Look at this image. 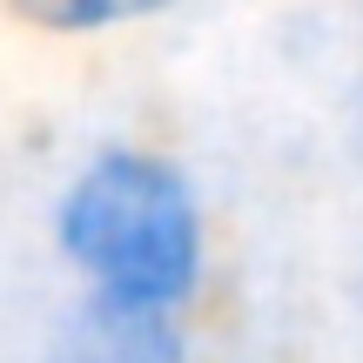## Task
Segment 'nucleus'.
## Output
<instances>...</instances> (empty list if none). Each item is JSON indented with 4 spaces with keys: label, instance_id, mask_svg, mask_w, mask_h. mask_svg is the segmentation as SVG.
Returning <instances> with one entry per match:
<instances>
[{
    "label": "nucleus",
    "instance_id": "7ed1b4c3",
    "mask_svg": "<svg viewBox=\"0 0 363 363\" xmlns=\"http://www.w3.org/2000/svg\"><path fill=\"white\" fill-rule=\"evenodd\" d=\"M169 7L182 0H13V13L40 34H108V27H135Z\"/></svg>",
    "mask_w": 363,
    "mask_h": 363
},
{
    "label": "nucleus",
    "instance_id": "f257e3e1",
    "mask_svg": "<svg viewBox=\"0 0 363 363\" xmlns=\"http://www.w3.org/2000/svg\"><path fill=\"white\" fill-rule=\"evenodd\" d=\"M54 256L81 296L128 310H189L208 283V216L189 169L162 148L108 142L54 195Z\"/></svg>",
    "mask_w": 363,
    "mask_h": 363
},
{
    "label": "nucleus",
    "instance_id": "f03ea898",
    "mask_svg": "<svg viewBox=\"0 0 363 363\" xmlns=\"http://www.w3.org/2000/svg\"><path fill=\"white\" fill-rule=\"evenodd\" d=\"M48 363H195V337L175 310L74 296L48 337Z\"/></svg>",
    "mask_w": 363,
    "mask_h": 363
}]
</instances>
